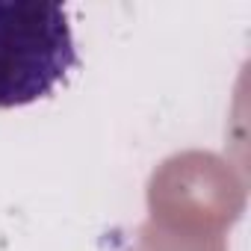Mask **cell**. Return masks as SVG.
Masks as SVG:
<instances>
[{"instance_id": "1", "label": "cell", "mask_w": 251, "mask_h": 251, "mask_svg": "<svg viewBox=\"0 0 251 251\" xmlns=\"http://www.w3.org/2000/svg\"><path fill=\"white\" fill-rule=\"evenodd\" d=\"M74 68L77 48L59 3L0 0V109L48 98Z\"/></svg>"}]
</instances>
